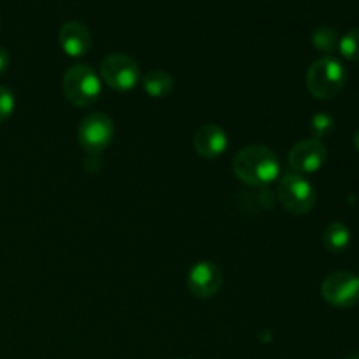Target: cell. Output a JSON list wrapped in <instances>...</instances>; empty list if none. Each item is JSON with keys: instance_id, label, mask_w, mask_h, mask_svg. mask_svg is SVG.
<instances>
[{"instance_id": "277c9868", "label": "cell", "mask_w": 359, "mask_h": 359, "mask_svg": "<svg viewBox=\"0 0 359 359\" xmlns=\"http://www.w3.org/2000/svg\"><path fill=\"white\" fill-rule=\"evenodd\" d=\"M277 196H279L280 205L294 216H304L311 212L316 203V189L300 174L286 175L279 182Z\"/></svg>"}, {"instance_id": "e0dca14e", "label": "cell", "mask_w": 359, "mask_h": 359, "mask_svg": "<svg viewBox=\"0 0 359 359\" xmlns=\"http://www.w3.org/2000/svg\"><path fill=\"white\" fill-rule=\"evenodd\" d=\"M14 107H16V100H14L13 91L0 86V123L7 121L13 116Z\"/></svg>"}, {"instance_id": "9c48e42d", "label": "cell", "mask_w": 359, "mask_h": 359, "mask_svg": "<svg viewBox=\"0 0 359 359\" xmlns=\"http://www.w3.org/2000/svg\"><path fill=\"white\" fill-rule=\"evenodd\" d=\"M223 272L214 262H200L189 270L188 290L196 298H210L221 290Z\"/></svg>"}, {"instance_id": "ba28073f", "label": "cell", "mask_w": 359, "mask_h": 359, "mask_svg": "<svg viewBox=\"0 0 359 359\" xmlns=\"http://www.w3.org/2000/svg\"><path fill=\"white\" fill-rule=\"evenodd\" d=\"M328 158V149L321 140L307 139L294 144L290 151V165L298 174H314L321 170Z\"/></svg>"}, {"instance_id": "7c38bea8", "label": "cell", "mask_w": 359, "mask_h": 359, "mask_svg": "<svg viewBox=\"0 0 359 359\" xmlns=\"http://www.w3.org/2000/svg\"><path fill=\"white\" fill-rule=\"evenodd\" d=\"M323 244L330 252H344L351 244V230L344 223H330L323 233Z\"/></svg>"}, {"instance_id": "5b68a950", "label": "cell", "mask_w": 359, "mask_h": 359, "mask_svg": "<svg viewBox=\"0 0 359 359\" xmlns=\"http://www.w3.org/2000/svg\"><path fill=\"white\" fill-rule=\"evenodd\" d=\"M114 137L112 119L104 112H91L81 121L77 139L81 147L90 154H100L109 147Z\"/></svg>"}, {"instance_id": "ac0fdd59", "label": "cell", "mask_w": 359, "mask_h": 359, "mask_svg": "<svg viewBox=\"0 0 359 359\" xmlns=\"http://www.w3.org/2000/svg\"><path fill=\"white\" fill-rule=\"evenodd\" d=\"M11 63V58H9V53L6 51V49L0 46V74H4L7 70V67H9Z\"/></svg>"}, {"instance_id": "2e32d148", "label": "cell", "mask_w": 359, "mask_h": 359, "mask_svg": "<svg viewBox=\"0 0 359 359\" xmlns=\"http://www.w3.org/2000/svg\"><path fill=\"white\" fill-rule=\"evenodd\" d=\"M335 130V119L330 114H316L311 121V132L316 140L328 137Z\"/></svg>"}, {"instance_id": "8992f818", "label": "cell", "mask_w": 359, "mask_h": 359, "mask_svg": "<svg viewBox=\"0 0 359 359\" xmlns=\"http://www.w3.org/2000/svg\"><path fill=\"white\" fill-rule=\"evenodd\" d=\"M100 76L105 84L116 91H130L140 79V70L135 60L126 55H109L102 60Z\"/></svg>"}, {"instance_id": "44dd1931", "label": "cell", "mask_w": 359, "mask_h": 359, "mask_svg": "<svg viewBox=\"0 0 359 359\" xmlns=\"http://www.w3.org/2000/svg\"><path fill=\"white\" fill-rule=\"evenodd\" d=\"M358 277H359V276H358Z\"/></svg>"}, {"instance_id": "7a4b0ae2", "label": "cell", "mask_w": 359, "mask_h": 359, "mask_svg": "<svg viewBox=\"0 0 359 359\" xmlns=\"http://www.w3.org/2000/svg\"><path fill=\"white\" fill-rule=\"evenodd\" d=\"M346 69L333 56L316 60L307 70V88L312 97L328 100L337 97L346 86Z\"/></svg>"}, {"instance_id": "8fae6325", "label": "cell", "mask_w": 359, "mask_h": 359, "mask_svg": "<svg viewBox=\"0 0 359 359\" xmlns=\"http://www.w3.org/2000/svg\"><path fill=\"white\" fill-rule=\"evenodd\" d=\"M193 146L195 151L202 158H212L221 156V154L226 151L228 147V137L221 126L209 123V125H203L202 128L196 132L195 139H193Z\"/></svg>"}, {"instance_id": "3957f363", "label": "cell", "mask_w": 359, "mask_h": 359, "mask_svg": "<svg viewBox=\"0 0 359 359\" xmlns=\"http://www.w3.org/2000/svg\"><path fill=\"white\" fill-rule=\"evenodd\" d=\"M102 93V81L90 65H74L63 76V95L76 107H90Z\"/></svg>"}, {"instance_id": "52a82bcc", "label": "cell", "mask_w": 359, "mask_h": 359, "mask_svg": "<svg viewBox=\"0 0 359 359\" xmlns=\"http://www.w3.org/2000/svg\"><path fill=\"white\" fill-rule=\"evenodd\" d=\"M321 294L333 307H354L359 302V277L351 272L332 273L323 283Z\"/></svg>"}, {"instance_id": "4fadbf2b", "label": "cell", "mask_w": 359, "mask_h": 359, "mask_svg": "<svg viewBox=\"0 0 359 359\" xmlns=\"http://www.w3.org/2000/svg\"><path fill=\"white\" fill-rule=\"evenodd\" d=\"M174 90V79L165 70H153L144 77V91L153 98H165Z\"/></svg>"}, {"instance_id": "30bf717a", "label": "cell", "mask_w": 359, "mask_h": 359, "mask_svg": "<svg viewBox=\"0 0 359 359\" xmlns=\"http://www.w3.org/2000/svg\"><path fill=\"white\" fill-rule=\"evenodd\" d=\"M60 46H62L63 53H67L72 58H79L84 56L91 48V34L88 27L81 21H67L62 28H60Z\"/></svg>"}, {"instance_id": "9a60e30c", "label": "cell", "mask_w": 359, "mask_h": 359, "mask_svg": "<svg viewBox=\"0 0 359 359\" xmlns=\"http://www.w3.org/2000/svg\"><path fill=\"white\" fill-rule=\"evenodd\" d=\"M339 51L349 62H359V28H353L340 37Z\"/></svg>"}, {"instance_id": "d6986e66", "label": "cell", "mask_w": 359, "mask_h": 359, "mask_svg": "<svg viewBox=\"0 0 359 359\" xmlns=\"http://www.w3.org/2000/svg\"><path fill=\"white\" fill-rule=\"evenodd\" d=\"M354 146H356V149L359 151V130L356 132V135H354Z\"/></svg>"}, {"instance_id": "6da1fadb", "label": "cell", "mask_w": 359, "mask_h": 359, "mask_svg": "<svg viewBox=\"0 0 359 359\" xmlns=\"http://www.w3.org/2000/svg\"><path fill=\"white\" fill-rule=\"evenodd\" d=\"M233 172L245 184L265 188L279 177L280 163L270 147L249 146L233 158Z\"/></svg>"}, {"instance_id": "ffe728a7", "label": "cell", "mask_w": 359, "mask_h": 359, "mask_svg": "<svg viewBox=\"0 0 359 359\" xmlns=\"http://www.w3.org/2000/svg\"><path fill=\"white\" fill-rule=\"evenodd\" d=\"M347 359H359V354H356V356H351V358H347Z\"/></svg>"}, {"instance_id": "5bb4252c", "label": "cell", "mask_w": 359, "mask_h": 359, "mask_svg": "<svg viewBox=\"0 0 359 359\" xmlns=\"http://www.w3.org/2000/svg\"><path fill=\"white\" fill-rule=\"evenodd\" d=\"M339 32L332 27H321L312 34V44L318 51L326 53V55H332L333 51L339 49Z\"/></svg>"}]
</instances>
